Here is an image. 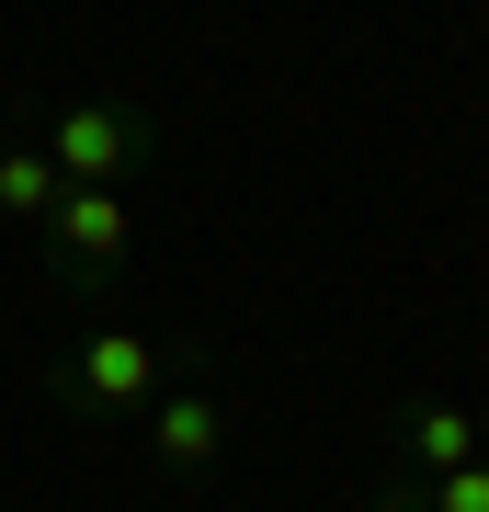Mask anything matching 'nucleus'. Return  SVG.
Wrapping results in <instances>:
<instances>
[{
	"label": "nucleus",
	"mask_w": 489,
	"mask_h": 512,
	"mask_svg": "<svg viewBox=\"0 0 489 512\" xmlns=\"http://www.w3.org/2000/svg\"><path fill=\"white\" fill-rule=\"evenodd\" d=\"M46 205H57V160H46L35 137H0V217H23V228H35Z\"/></svg>",
	"instance_id": "6"
},
{
	"label": "nucleus",
	"mask_w": 489,
	"mask_h": 512,
	"mask_svg": "<svg viewBox=\"0 0 489 512\" xmlns=\"http://www.w3.org/2000/svg\"><path fill=\"white\" fill-rule=\"evenodd\" d=\"M35 239H46V274H57V296H103L114 274H126V251H137L126 183H57V205L35 217Z\"/></svg>",
	"instance_id": "3"
},
{
	"label": "nucleus",
	"mask_w": 489,
	"mask_h": 512,
	"mask_svg": "<svg viewBox=\"0 0 489 512\" xmlns=\"http://www.w3.org/2000/svg\"><path fill=\"white\" fill-rule=\"evenodd\" d=\"M478 444H489V410H478Z\"/></svg>",
	"instance_id": "8"
},
{
	"label": "nucleus",
	"mask_w": 489,
	"mask_h": 512,
	"mask_svg": "<svg viewBox=\"0 0 489 512\" xmlns=\"http://www.w3.org/2000/svg\"><path fill=\"white\" fill-rule=\"evenodd\" d=\"M137 444H148V467H160V478H205V467L228 456V399L182 365V387L160 376V399L137 410Z\"/></svg>",
	"instance_id": "4"
},
{
	"label": "nucleus",
	"mask_w": 489,
	"mask_h": 512,
	"mask_svg": "<svg viewBox=\"0 0 489 512\" xmlns=\"http://www.w3.org/2000/svg\"><path fill=\"white\" fill-rule=\"evenodd\" d=\"M467 456H478V410H467V399H444V387L399 399V421H387V467L444 478V467H467Z\"/></svg>",
	"instance_id": "5"
},
{
	"label": "nucleus",
	"mask_w": 489,
	"mask_h": 512,
	"mask_svg": "<svg viewBox=\"0 0 489 512\" xmlns=\"http://www.w3.org/2000/svg\"><path fill=\"white\" fill-rule=\"evenodd\" d=\"M421 512H489V467H444V478H421Z\"/></svg>",
	"instance_id": "7"
},
{
	"label": "nucleus",
	"mask_w": 489,
	"mask_h": 512,
	"mask_svg": "<svg viewBox=\"0 0 489 512\" xmlns=\"http://www.w3.org/2000/svg\"><path fill=\"white\" fill-rule=\"evenodd\" d=\"M46 160H57V183H126V171L160 160V126H148V103L126 92H69V103H46Z\"/></svg>",
	"instance_id": "2"
},
{
	"label": "nucleus",
	"mask_w": 489,
	"mask_h": 512,
	"mask_svg": "<svg viewBox=\"0 0 489 512\" xmlns=\"http://www.w3.org/2000/svg\"><path fill=\"white\" fill-rule=\"evenodd\" d=\"M160 376H171V353L148 342V330H126V319H91L80 342L46 365V399L69 410V421H91V433H103V421H137L148 399H160Z\"/></svg>",
	"instance_id": "1"
}]
</instances>
